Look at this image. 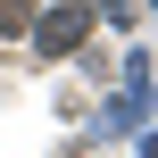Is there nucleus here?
<instances>
[{
	"label": "nucleus",
	"mask_w": 158,
	"mask_h": 158,
	"mask_svg": "<svg viewBox=\"0 0 158 158\" xmlns=\"http://www.w3.org/2000/svg\"><path fill=\"white\" fill-rule=\"evenodd\" d=\"M83 33H92V0H58V8L42 17V33H33V50H42V58H67V50H75Z\"/></svg>",
	"instance_id": "1"
},
{
	"label": "nucleus",
	"mask_w": 158,
	"mask_h": 158,
	"mask_svg": "<svg viewBox=\"0 0 158 158\" xmlns=\"http://www.w3.org/2000/svg\"><path fill=\"white\" fill-rule=\"evenodd\" d=\"M33 8H42V0H0V33H25V25H33Z\"/></svg>",
	"instance_id": "2"
}]
</instances>
